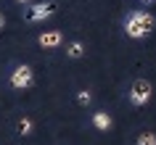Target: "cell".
Wrapping results in <instances>:
<instances>
[{
    "label": "cell",
    "mask_w": 156,
    "mask_h": 145,
    "mask_svg": "<svg viewBox=\"0 0 156 145\" xmlns=\"http://www.w3.org/2000/svg\"><path fill=\"white\" fill-rule=\"evenodd\" d=\"M124 29H127L130 37L140 40V37H146V34L154 29V16L146 13V11H135V13H130V19L124 21Z\"/></svg>",
    "instance_id": "1"
},
{
    "label": "cell",
    "mask_w": 156,
    "mask_h": 145,
    "mask_svg": "<svg viewBox=\"0 0 156 145\" xmlns=\"http://www.w3.org/2000/svg\"><path fill=\"white\" fill-rule=\"evenodd\" d=\"M148 98H151V82L135 79V82H132V87H130V100L135 105H143V103H148Z\"/></svg>",
    "instance_id": "2"
},
{
    "label": "cell",
    "mask_w": 156,
    "mask_h": 145,
    "mask_svg": "<svg viewBox=\"0 0 156 145\" xmlns=\"http://www.w3.org/2000/svg\"><path fill=\"white\" fill-rule=\"evenodd\" d=\"M32 69H29V66H16V69H13V74H11V85H13V87L16 90H24V87H29V85H32Z\"/></svg>",
    "instance_id": "3"
},
{
    "label": "cell",
    "mask_w": 156,
    "mask_h": 145,
    "mask_svg": "<svg viewBox=\"0 0 156 145\" xmlns=\"http://www.w3.org/2000/svg\"><path fill=\"white\" fill-rule=\"evenodd\" d=\"M56 11V3H37V5H32V8L27 11V21H42V19H48L50 13Z\"/></svg>",
    "instance_id": "4"
},
{
    "label": "cell",
    "mask_w": 156,
    "mask_h": 145,
    "mask_svg": "<svg viewBox=\"0 0 156 145\" xmlns=\"http://www.w3.org/2000/svg\"><path fill=\"white\" fill-rule=\"evenodd\" d=\"M37 42L42 48H56V45H61V32H45V34H40Z\"/></svg>",
    "instance_id": "5"
},
{
    "label": "cell",
    "mask_w": 156,
    "mask_h": 145,
    "mask_svg": "<svg viewBox=\"0 0 156 145\" xmlns=\"http://www.w3.org/2000/svg\"><path fill=\"white\" fill-rule=\"evenodd\" d=\"M93 124H95L98 129H108V127H111V119H108V113L98 111L95 116H93Z\"/></svg>",
    "instance_id": "6"
},
{
    "label": "cell",
    "mask_w": 156,
    "mask_h": 145,
    "mask_svg": "<svg viewBox=\"0 0 156 145\" xmlns=\"http://www.w3.org/2000/svg\"><path fill=\"white\" fill-rule=\"evenodd\" d=\"M82 53H85L82 42H69V45H66V56L69 58H82Z\"/></svg>",
    "instance_id": "7"
},
{
    "label": "cell",
    "mask_w": 156,
    "mask_h": 145,
    "mask_svg": "<svg viewBox=\"0 0 156 145\" xmlns=\"http://www.w3.org/2000/svg\"><path fill=\"white\" fill-rule=\"evenodd\" d=\"M138 145H156V135H151V132L138 135Z\"/></svg>",
    "instance_id": "8"
},
{
    "label": "cell",
    "mask_w": 156,
    "mask_h": 145,
    "mask_svg": "<svg viewBox=\"0 0 156 145\" xmlns=\"http://www.w3.org/2000/svg\"><path fill=\"white\" fill-rule=\"evenodd\" d=\"M29 132H32V121L21 119V121H19V135H29Z\"/></svg>",
    "instance_id": "9"
},
{
    "label": "cell",
    "mask_w": 156,
    "mask_h": 145,
    "mask_svg": "<svg viewBox=\"0 0 156 145\" xmlns=\"http://www.w3.org/2000/svg\"><path fill=\"white\" fill-rule=\"evenodd\" d=\"M90 92H87V90H82V92H80V95H77V100H80V103H82V105H87V103H90Z\"/></svg>",
    "instance_id": "10"
},
{
    "label": "cell",
    "mask_w": 156,
    "mask_h": 145,
    "mask_svg": "<svg viewBox=\"0 0 156 145\" xmlns=\"http://www.w3.org/2000/svg\"><path fill=\"white\" fill-rule=\"evenodd\" d=\"M3 24H5V19H3V13H0V29H3Z\"/></svg>",
    "instance_id": "11"
},
{
    "label": "cell",
    "mask_w": 156,
    "mask_h": 145,
    "mask_svg": "<svg viewBox=\"0 0 156 145\" xmlns=\"http://www.w3.org/2000/svg\"><path fill=\"white\" fill-rule=\"evenodd\" d=\"M19 3H29V0H19Z\"/></svg>",
    "instance_id": "12"
},
{
    "label": "cell",
    "mask_w": 156,
    "mask_h": 145,
    "mask_svg": "<svg viewBox=\"0 0 156 145\" xmlns=\"http://www.w3.org/2000/svg\"><path fill=\"white\" fill-rule=\"evenodd\" d=\"M143 3H151V0H143Z\"/></svg>",
    "instance_id": "13"
}]
</instances>
